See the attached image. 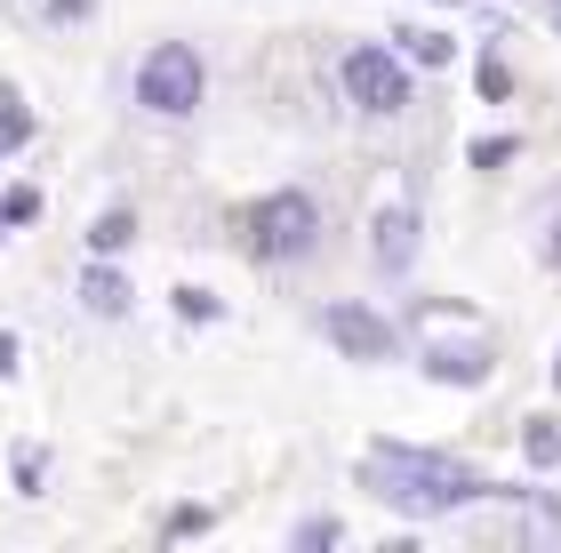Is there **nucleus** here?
Returning <instances> with one entry per match:
<instances>
[{
  "mask_svg": "<svg viewBox=\"0 0 561 553\" xmlns=\"http://www.w3.org/2000/svg\"><path fill=\"white\" fill-rule=\"evenodd\" d=\"M353 482L386 514H410V521H449L466 506H522V482H490L457 449H417V441H369Z\"/></svg>",
  "mask_w": 561,
  "mask_h": 553,
  "instance_id": "nucleus-1",
  "label": "nucleus"
},
{
  "mask_svg": "<svg viewBox=\"0 0 561 553\" xmlns=\"http://www.w3.org/2000/svg\"><path fill=\"white\" fill-rule=\"evenodd\" d=\"M233 241H241V257L265 265V273L305 265L321 249V200L305 185H273V193H257V200L233 209Z\"/></svg>",
  "mask_w": 561,
  "mask_h": 553,
  "instance_id": "nucleus-2",
  "label": "nucleus"
},
{
  "mask_svg": "<svg viewBox=\"0 0 561 553\" xmlns=\"http://www.w3.org/2000/svg\"><path fill=\"white\" fill-rule=\"evenodd\" d=\"M129 96H137V113H152V120H193L201 96H209V65H201L193 41H152L137 57Z\"/></svg>",
  "mask_w": 561,
  "mask_h": 553,
  "instance_id": "nucleus-3",
  "label": "nucleus"
},
{
  "mask_svg": "<svg viewBox=\"0 0 561 553\" xmlns=\"http://www.w3.org/2000/svg\"><path fill=\"white\" fill-rule=\"evenodd\" d=\"M417 369H425V385L481 393V385L497 377V337H490V321H425V330H417Z\"/></svg>",
  "mask_w": 561,
  "mask_h": 553,
  "instance_id": "nucleus-4",
  "label": "nucleus"
},
{
  "mask_svg": "<svg viewBox=\"0 0 561 553\" xmlns=\"http://www.w3.org/2000/svg\"><path fill=\"white\" fill-rule=\"evenodd\" d=\"M313 330L329 337V354H337V361H362V369H386V361L410 354V330H401L393 313L362 306V297H329V306L313 313Z\"/></svg>",
  "mask_w": 561,
  "mask_h": 553,
  "instance_id": "nucleus-5",
  "label": "nucleus"
},
{
  "mask_svg": "<svg viewBox=\"0 0 561 553\" xmlns=\"http://www.w3.org/2000/svg\"><path fill=\"white\" fill-rule=\"evenodd\" d=\"M337 81H345V96H353L369 120H393V113L417 105V72L401 65L393 41H353L345 57H337Z\"/></svg>",
  "mask_w": 561,
  "mask_h": 553,
  "instance_id": "nucleus-6",
  "label": "nucleus"
},
{
  "mask_svg": "<svg viewBox=\"0 0 561 553\" xmlns=\"http://www.w3.org/2000/svg\"><path fill=\"white\" fill-rule=\"evenodd\" d=\"M417 241H425V217H417V200H410V193L386 200V209L369 217V265L386 273V281H401V273L417 265Z\"/></svg>",
  "mask_w": 561,
  "mask_h": 553,
  "instance_id": "nucleus-7",
  "label": "nucleus"
},
{
  "mask_svg": "<svg viewBox=\"0 0 561 553\" xmlns=\"http://www.w3.org/2000/svg\"><path fill=\"white\" fill-rule=\"evenodd\" d=\"M72 297H81L89 321H129L137 313V289H129V273H121V257H89L81 281H72Z\"/></svg>",
  "mask_w": 561,
  "mask_h": 553,
  "instance_id": "nucleus-8",
  "label": "nucleus"
},
{
  "mask_svg": "<svg viewBox=\"0 0 561 553\" xmlns=\"http://www.w3.org/2000/svg\"><path fill=\"white\" fill-rule=\"evenodd\" d=\"M386 41L401 48V65H410V72H442V65H457V41L442 33V24H393Z\"/></svg>",
  "mask_w": 561,
  "mask_h": 553,
  "instance_id": "nucleus-9",
  "label": "nucleus"
},
{
  "mask_svg": "<svg viewBox=\"0 0 561 553\" xmlns=\"http://www.w3.org/2000/svg\"><path fill=\"white\" fill-rule=\"evenodd\" d=\"M137 249V209L129 200H113V209L89 217V257H129Z\"/></svg>",
  "mask_w": 561,
  "mask_h": 553,
  "instance_id": "nucleus-10",
  "label": "nucleus"
},
{
  "mask_svg": "<svg viewBox=\"0 0 561 553\" xmlns=\"http://www.w3.org/2000/svg\"><path fill=\"white\" fill-rule=\"evenodd\" d=\"M33 137H41V113L16 96V81H0V161H16Z\"/></svg>",
  "mask_w": 561,
  "mask_h": 553,
  "instance_id": "nucleus-11",
  "label": "nucleus"
},
{
  "mask_svg": "<svg viewBox=\"0 0 561 553\" xmlns=\"http://www.w3.org/2000/svg\"><path fill=\"white\" fill-rule=\"evenodd\" d=\"M522 465H529V473H553V465H561V417H553V410L522 417Z\"/></svg>",
  "mask_w": 561,
  "mask_h": 553,
  "instance_id": "nucleus-12",
  "label": "nucleus"
},
{
  "mask_svg": "<svg viewBox=\"0 0 561 553\" xmlns=\"http://www.w3.org/2000/svg\"><path fill=\"white\" fill-rule=\"evenodd\" d=\"M473 96H481V105H505V96H514V65H505V41H481V57H473Z\"/></svg>",
  "mask_w": 561,
  "mask_h": 553,
  "instance_id": "nucleus-13",
  "label": "nucleus"
},
{
  "mask_svg": "<svg viewBox=\"0 0 561 553\" xmlns=\"http://www.w3.org/2000/svg\"><path fill=\"white\" fill-rule=\"evenodd\" d=\"M41 209H48V193H41L33 177L0 185V233H24V224H41Z\"/></svg>",
  "mask_w": 561,
  "mask_h": 553,
  "instance_id": "nucleus-14",
  "label": "nucleus"
},
{
  "mask_svg": "<svg viewBox=\"0 0 561 553\" xmlns=\"http://www.w3.org/2000/svg\"><path fill=\"white\" fill-rule=\"evenodd\" d=\"M514 161H522V137L514 129H490V137L466 145V169H481V177H497V169H514Z\"/></svg>",
  "mask_w": 561,
  "mask_h": 553,
  "instance_id": "nucleus-15",
  "label": "nucleus"
},
{
  "mask_svg": "<svg viewBox=\"0 0 561 553\" xmlns=\"http://www.w3.org/2000/svg\"><path fill=\"white\" fill-rule=\"evenodd\" d=\"M9 489H16V497H41V489H48V449H41V441H16V449H9Z\"/></svg>",
  "mask_w": 561,
  "mask_h": 553,
  "instance_id": "nucleus-16",
  "label": "nucleus"
},
{
  "mask_svg": "<svg viewBox=\"0 0 561 553\" xmlns=\"http://www.w3.org/2000/svg\"><path fill=\"white\" fill-rule=\"evenodd\" d=\"M169 306H176V321H193V330H217V321H225V297H217V289H201V281L169 289Z\"/></svg>",
  "mask_w": 561,
  "mask_h": 553,
  "instance_id": "nucleus-17",
  "label": "nucleus"
},
{
  "mask_svg": "<svg viewBox=\"0 0 561 553\" xmlns=\"http://www.w3.org/2000/svg\"><path fill=\"white\" fill-rule=\"evenodd\" d=\"M289 545L297 553H329V545H345V521L337 514H305L297 530H289Z\"/></svg>",
  "mask_w": 561,
  "mask_h": 553,
  "instance_id": "nucleus-18",
  "label": "nucleus"
},
{
  "mask_svg": "<svg viewBox=\"0 0 561 553\" xmlns=\"http://www.w3.org/2000/svg\"><path fill=\"white\" fill-rule=\"evenodd\" d=\"M209 530H217L209 506H169V514H161V538H209Z\"/></svg>",
  "mask_w": 561,
  "mask_h": 553,
  "instance_id": "nucleus-19",
  "label": "nucleus"
},
{
  "mask_svg": "<svg viewBox=\"0 0 561 553\" xmlns=\"http://www.w3.org/2000/svg\"><path fill=\"white\" fill-rule=\"evenodd\" d=\"M24 377V345H16V330H0V385H16Z\"/></svg>",
  "mask_w": 561,
  "mask_h": 553,
  "instance_id": "nucleus-20",
  "label": "nucleus"
},
{
  "mask_svg": "<svg viewBox=\"0 0 561 553\" xmlns=\"http://www.w3.org/2000/svg\"><path fill=\"white\" fill-rule=\"evenodd\" d=\"M41 16L48 24H72V16H89V0H41Z\"/></svg>",
  "mask_w": 561,
  "mask_h": 553,
  "instance_id": "nucleus-21",
  "label": "nucleus"
},
{
  "mask_svg": "<svg viewBox=\"0 0 561 553\" xmlns=\"http://www.w3.org/2000/svg\"><path fill=\"white\" fill-rule=\"evenodd\" d=\"M546 265L561 273V209H553V224H546Z\"/></svg>",
  "mask_w": 561,
  "mask_h": 553,
  "instance_id": "nucleus-22",
  "label": "nucleus"
},
{
  "mask_svg": "<svg viewBox=\"0 0 561 553\" xmlns=\"http://www.w3.org/2000/svg\"><path fill=\"white\" fill-rule=\"evenodd\" d=\"M546 24H553V41H561V0H546Z\"/></svg>",
  "mask_w": 561,
  "mask_h": 553,
  "instance_id": "nucleus-23",
  "label": "nucleus"
},
{
  "mask_svg": "<svg viewBox=\"0 0 561 553\" xmlns=\"http://www.w3.org/2000/svg\"><path fill=\"white\" fill-rule=\"evenodd\" d=\"M546 377H553V393H561V345H553V369H546Z\"/></svg>",
  "mask_w": 561,
  "mask_h": 553,
  "instance_id": "nucleus-24",
  "label": "nucleus"
},
{
  "mask_svg": "<svg viewBox=\"0 0 561 553\" xmlns=\"http://www.w3.org/2000/svg\"><path fill=\"white\" fill-rule=\"evenodd\" d=\"M442 9H473V0H442Z\"/></svg>",
  "mask_w": 561,
  "mask_h": 553,
  "instance_id": "nucleus-25",
  "label": "nucleus"
},
{
  "mask_svg": "<svg viewBox=\"0 0 561 553\" xmlns=\"http://www.w3.org/2000/svg\"><path fill=\"white\" fill-rule=\"evenodd\" d=\"M0 241H9V233H0Z\"/></svg>",
  "mask_w": 561,
  "mask_h": 553,
  "instance_id": "nucleus-26",
  "label": "nucleus"
}]
</instances>
